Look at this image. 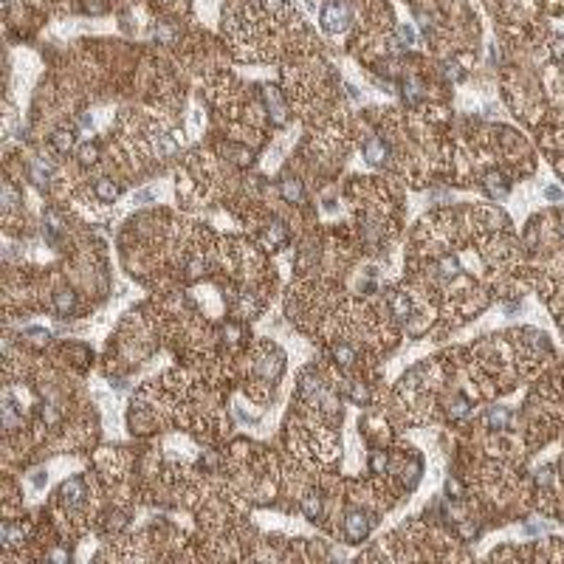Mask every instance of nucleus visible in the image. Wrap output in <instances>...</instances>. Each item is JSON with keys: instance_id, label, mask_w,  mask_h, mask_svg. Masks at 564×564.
I'll use <instances>...</instances> for the list:
<instances>
[{"instance_id": "nucleus-1", "label": "nucleus", "mask_w": 564, "mask_h": 564, "mask_svg": "<svg viewBox=\"0 0 564 564\" xmlns=\"http://www.w3.org/2000/svg\"><path fill=\"white\" fill-rule=\"evenodd\" d=\"M322 23H325L327 31H338L347 26V9L338 6V3H327L325 6V14H322Z\"/></svg>"}, {"instance_id": "nucleus-2", "label": "nucleus", "mask_w": 564, "mask_h": 564, "mask_svg": "<svg viewBox=\"0 0 564 564\" xmlns=\"http://www.w3.org/2000/svg\"><path fill=\"white\" fill-rule=\"evenodd\" d=\"M344 530H347V539L359 541L367 536V530H370V522H367V516L364 513H350L347 522H344Z\"/></svg>"}, {"instance_id": "nucleus-3", "label": "nucleus", "mask_w": 564, "mask_h": 564, "mask_svg": "<svg viewBox=\"0 0 564 564\" xmlns=\"http://www.w3.org/2000/svg\"><path fill=\"white\" fill-rule=\"evenodd\" d=\"M364 153H367V161H370V164H381L384 155H386V150H384V144L378 138H370V141L364 144Z\"/></svg>"}, {"instance_id": "nucleus-4", "label": "nucleus", "mask_w": 564, "mask_h": 564, "mask_svg": "<svg viewBox=\"0 0 564 564\" xmlns=\"http://www.w3.org/2000/svg\"><path fill=\"white\" fill-rule=\"evenodd\" d=\"M116 192H119V189L113 186L110 180H99V183H96V195H99L102 201H113V198H116Z\"/></svg>"}, {"instance_id": "nucleus-5", "label": "nucleus", "mask_w": 564, "mask_h": 564, "mask_svg": "<svg viewBox=\"0 0 564 564\" xmlns=\"http://www.w3.org/2000/svg\"><path fill=\"white\" fill-rule=\"evenodd\" d=\"M282 195H285L288 201H299V198H302V189H299L296 180H285V183H282Z\"/></svg>"}, {"instance_id": "nucleus-6", "label": "nucleus", "mask_w": 564, "mask_h": 564, "mask_svg": "<svg viewBox=\"0 0 564 564\" xmlns=\"http://www.w3.org/2000/svg\"><path fill=\"white\" fill-rule=\"evenodd\" d=\"M488 423H491V426H505L508 412L505 409H491V412H488Z\"/></svg>"}, {"instance_id": "nucleus-7", "label": "nucleus", "mask_w": 564, "mask_h": 564, "mask_svg": "<svg viewBox=\"0 0 564 564\" xmlns=\"http://www.w3.org/2000/svg\"><path fill=\"white\" fill-rule=\"evenodd\" d=\"M392 308H395V316H406L409 313V299L406 296H392Z\"/></svg>"}, {"instance_id": "nucleus-8", "label": "nucleus", "mask_w": 564, "mask_h": 564, "mask_svg": "<svg viewBox=\"0 0 564 564\" xmlns=\"http://www.w3.org/2000/svg\"><path fill=\"white\" fill-rule=\"evenodd\" d=\"M71 141H74V138H71V135H65V133H56V138H54L56 150H62V153H65L68 147H71Z\"/></svg>"}, {"instance_id": "nucleus-9", "label": "nucleus", "mask_w": 564, "mask_h": 564, "mask_svg": "<svg viewBox=\"0 0 564 564\" xmlns=\"http://www.w3.org/2000/svg\"><path fill=\"white\" fill-rule=\"evenodd\" d=\"M305 513H308V516H316V513H319V499H316V502L313 499H305Z\"/></svg>"}, {"instance_id": "nucleus-10", "label": "nucleus", "mask_w": 564, "mask_h": 564, "mask_svg": "<svg viewBox=\"0 0 564 564\" xmlns=\"http://www.w3.org/2000/svg\"><path fill=\"white\" fill-rule=\"evenodd\" d=\"M71 305H74V299H71V296H59V299H56V308H59V310H68Z\"/></svg>"}, {"instance_id": "nucleus-11", "label": "nucleus", "mask_w": 564, "mask_h": 564, "mask_svg": "<svg viewBox=\"0 0 564 564\" xmlns=\"http://www.w3.org/2000/svg\"><path fill=\"white\" fill-rule=\"evenodd\" d=\"M93 155H96L93 147H85V150H82V161H93Z\"/></svg>"}, {"instance_id": "nucleus-12", "label": "nucleus", "mask_w": 564, "mask_h": 564, "mask_svg": "<svg viewBox=\"0 0 564 564\" xmlns=\"http://www.w3.org/2000/svg\"><path fill=\"white\" fill-rule=\"evenodd\" d=\"M43 474H45V471H34V485H37V488H40V485L45 483V477H43Z\"/></svg>"}]
</instances>
